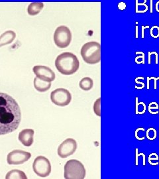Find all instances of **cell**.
Masks as SVG:
<instances>
[{
    "instance_id": "obj_1",
    "label": "cell",
    "mask_w": 159,
    "mask_h": 179,
    "mask_svg": "<svg viewBox=\"0 0 159 179\" xmlns=\"http://www.w3.org/2000/svg\"><path fill=\"white\" fill-rule=\"evenodd\" d=\"M21 121V112L17 102L11 96L0 92V135L13 132Z\"/></svg>"
},
{
    "instance_id": "obj_2",
    "label": "cell",
    "mask_w": 159,
    "mask_h": 179,
    "mask_svg": "<svg viewBox=\"0 0 159 179\" xmlns=\"http://www.w3.org/2000/svg\"><path fill=\"white\" fill-rule=\"evenodd\" d=\"M55 66L58 72L64 75H72L80 67V62L75 54L72 52H63L55 60Z\"/></svg>"
},
{
    "instance_id": "obj_3",
    "label": "cell",
    "mask_w": 159,
    "mask_h": 179,
    "mask_svg": "<svg viewBox=\"0 0 159 179\" xmlns=\"http://www.w3.org/2000/svg\"><path fill=\"white\" fill-rule=\"evenodd\" d=\"M84 61L88 64H95L101 61V45L95 41L87 42L82 46L80 51Z\"/></svg>"
},
{
    "instance_id": "obj_4",
    "label": "cell",
    "mask_w": 159,
    "mask_h": 179,
    "mask_svg": "<svg viewBox=\"0 0 159 179\" xmlns=\"http://www.w3.org/2000/svg\"><path fill=\"white\" fill-rule=\"evenodd\" d=\"M64 175L66 179H84L86 177V169L79 160L72 159L66 163Z\"/></svg>"
},
{
    "instance_id": "obj_5",
    "label": "cell",
    "mask_w": 159,
    "mask_h": 179,
    "mask_svg": "<svg viewBox=\"0 0 159 179\" xmlns=\"http://www.w3.org/2000/svg\"><path fill=\"white\" fill-rule=\"evenodd\" d=\"M53 39H54L55 44L58 48H66L70 45L72 41L71 31L66 26H59L56 29Z\"/></svg>"
},
{
    "instance_id": "obj_6",
    "label": "cell",
    "mask_w": 159,
    "mask_h": 179,
    "mask_svg": "<svg viewBox=\"0 0 159 179\" xmlns=\"http://www.w3.org/2000/svg\"><path fill=\"white\" fill-rule=\"evenodd\" d=\"M50 99L53 104L58 106H66L70 103L72 95L65 88H57L50 94Z\"/></svg>"
},
{
    "instance_id": "obj_7",
    "label": "cell",
    "mask_w": 159,
    "mask_h": 179,
    "mask_svg": "<svg viewBox=\"0 0 159 179\" xmlns=\"http://www.w3.org/2000/svg\"><path fill=\"white\" fill-rule=\"evenodd\" d=\"M33 168L34 172L41 177H46L51 173V165L47 158L39 156L34 160Z\"/></svg>"
},
{
    "instance_id": "obj_8",
    "label": "cell",
    "mask_w": 159,
    "mask_h": 179,
    "mask_svg": "<svg viewBox=\"0 0 159 179\" xmlns=\"http://www.w3.org/2000/svg\"><path fill=\"white\" fill-rule=\"evenodd\" d=\"M77 149V143L72 138H68L58 147L57 153L61 158H66L73 155Z\"/></svg>"
},
{
    "instance_id": "obj_9",
    "label": "cell",
    "mask_w": 159,
    "mask_h": 179,
    "mask_svg": "<svg viewBox=\"0 0 159 179\" xmlns=\"http://www.w3.org/2000/svg\"><path fill=\"white\" fill-rule=\"evenodd\" d=\"M31 157L30 153L21 150H14L8 154L7 160L9 165H18L27 161Z\"/></svg>"
},
{
    "instance_id": "obj_10",
    "label": "cell",
    "mask_w": 159,
    "mask_h": 179,
    "mask_svg": "<svg viewBox=\"0 0 159 179\" xmlns=\"http://www.w3.org/2000/svg\"><path fill=\"white\" fill-rule=\"evenodd\" d=\"M33 71L36 77L41 80L48 82L54 81L55 79V73L49 67L46 66H34L33 68Z\"/></svg>"
},
{
    "instance_id": "obj_11",
    "label": "cell",
    "mask_w": 159,
    "mask_h": 179,
    "mask_svg": "<svg viewBox=\"0 0 159 179\" xmlns=\"http://www.w3.org/2000/svg\"><path fill=\"white\" fill-rule=\"evenodd\" d=\"M34 133V130L31 129L23 130L19 134V140L23 145L30 147L33 143Z\"/></svg>"
},
{
    "instance_id": "obj_12",
    "label": "cell",
    "mask_w": 159,
    "mask_h": 179,
    "mask_svg": "<svg viewBox=\"0 0 159 179\" xmlns=\"http://www.w3.org/2000/svg\"><path fill=\"white\" fill-rule=\"evenodd\" d=\"M16 38V33L13 31H7L0 35V48L12 43Z\"/></svg>"
},
{
    "instance_id": "obj_13",
    "label": "cell",
    "mask_w": 159,
    "mask_h": 179,
    "mask_svg": "<svg viewBox=\"0 0 159 179\" xmlns=\"http://www.w3.org/2000/svg\"><path fill=\"white\" fill-rule=\"evenodd\" d=\"M34 86L37 91L44 92H47L48 90L50 88L51 82L35 77L34 79Z\"/></svg>"
},
{
    "instance_id": "obj_14",
    "label": "cell",
    "mask_w": 159,
    "mask_h": 179,
    "mask_svg": "<svg viewBox=\"0 0 159 179\" xmlns=\"http://www.w3.org/2000/svg\"><path fill=\"white\" fill-rule=\"evenodd\" d=\"M44 8V4L42 2H32L28 6L27 13L31 16H35L39 14Z\"/></svg>"
},
{
    "instance_id": "obj_15",
    "label": "cell",
    "mask_w": 159,
    "mask_h": 179,
    "mask_svg": "<svg viewBox=\"0 0 159 179\" xmlns=\"http://www.w3.org/2000/svg\"><path fill=\"white\" fill-rule=\"evenodd\" d=\"M7 179H26L27 177L25 173L20 170L14 169L8 172L5 176Z\"/></svg>"
},
{
    "instance_id": "obj_16",
    "label": "cell",
    "mask_w": 159,
    "mask_h": 179,
    "mask_svg": "<svg viewBox=\"0 0 159 179\" xmlns=\"http://www.w3.org/2000/svg\"><path fill=\"white\" fill-rule=\"evenodd\" d=\"M94 82L91 78L90 77H84L80 81L79 86L82 90L84 91H89L92 88Z\"/></svg>"
},
{
    "instance_id": "obj_17",
    "label": "cell",
    "mask_w": 159,
    "mask_h": 179,
    "mask_svg": "<svg viewBox=\"0 0 159 179\" xmlns=\"http://www.w3.org/2000/svg\"><path fill=\"white\" fill-rule=\"evenodd\" d=\"M101 98H99L96 100L94 104V112L98 117L101 116Z\"/></svg>"
},
{
    "instance_id": "obj_18",
    "label": "cell",
    "mask_w": 159,
    "mask_h": 179,
    "mask_svg": "<svg viewBox=\"0 0 159 179\" xmlns=\"http://www.w3.org/2000/svg\"><path fill=\"white\" fill-rule=\"evenodd\" d=\"M150 35L153 38H158L159 37V27L158 26H153L150 29Z\"/></svg>"
},
{
    "instance_id": "obj_19",
    "label": "cell",
    "mask_w": 159,
    "mask_h": 179,
    "mask_svg": "<svg viewBox=\"0 0 159 179\" xmlns=\"http://www.w3.org/2000/svg\"><path fill=\"white\" fill-rule=\"evenodd\" d=\"M118 8L121 10H124L126 8V4L124 2H121L118 4Z\"/></svg>"
},
{
    "instance_id": "obj_20",
    "label": "cell",
    "mask_w": 159,
    "mask_h": 179,
    "mask_svg": "<svg viewBox=\"0 0 159 179\" xmlns=\"http://www.w3.org/2000/svg\"><path fill=\"white\" fill-rule=\"evenodd\" d=\"M139 156V155L138 154V149H136V165L138 166L139 165V162H138V157Z\"/></svg>"
},
{
    "instance_id": "obj_21",
    "label": "cell",
    "mask_w": 159,
    "mask_h": 179,
    "mask_svg": "<svg viewBox=\"0 0 159 179\" xmlns=\"http://www.w3.org/2000/svg\"><path fill=\"white\" fill-rule=\"evenodd\" d=\"M155 8H156V11L159 13V1L156 2V4L155 5Z\"/></svg>"
},
{
    "instance_id": "obj_22",
    "label": "cell",
    "mask_w": 159,
    "mask_h": 179,
    "mask_svg": "<svg viewBox=\"0 0 159 179\" xmlns=\"http://www.w3.org/2000/svg\"><path fill=\"white\" fill-rule=\"evenodd\" d=\"M138 106H139V104H138V98H136V114H138Z\"/></svg>"
},
{
    "instance_id": "obj_23",
    "label": "cell",
    "mask_w": 159,
    "mask_h": 179,
    "mask_svg": "<svg viewBox=\"0 0 159 179\" xmlns=\"http://www.w3.org/2000/svg\"><path fill=\"white\" fill-rule=\"evenodd\" d=\"M152 78H153L154 80H155V89H156V81H157V80H158L159 77L157 78H155V77H152Z\"/></svg>"
},
{
    "instance_id": "obj_24",
    "label": "cell",
    "mask_w": 159,
    "mask_h": 179,
    "mask_svg": "<svg viewBox=\"0 0 159 179\" xmlns=\"http://www.w3.org/2000/svg\"><path fill=\"white\" fill-rule=\"evenodd\" d=\"M144 29H145V27H143V28H142V30H143V33H142V38H143V39L144 38Z\"/></svg>"
}]
</instances>
